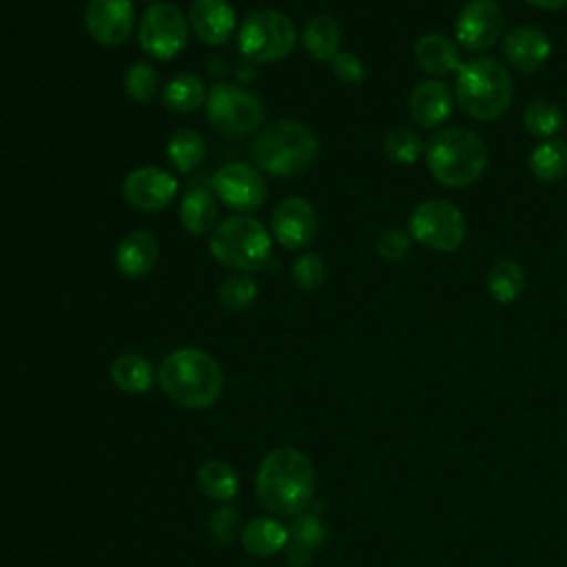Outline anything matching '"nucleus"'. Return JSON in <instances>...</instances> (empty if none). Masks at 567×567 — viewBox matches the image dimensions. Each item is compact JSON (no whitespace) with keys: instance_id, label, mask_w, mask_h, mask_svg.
I'll use <instances>...</instances> for the list:
<instances>
[{"instance_id":"obj_37","label":"nucleus","mask_w":567,"mask_h":567,"mask_svg":"<svg viewBox=\"0 0 567 567\" xmlns=\"http://www.w3.org/2000/svg\"><path fill=\"white\" fill-rule=\"evenodd\" d=\"M410 233L401 228H385L377 239V250L385 261H401L410 252Z\"/></svg>"},{"instance_id":"obj_12","label":"nucleus","mask_w":567,"mask_h":567,"mask_svg":"<svg viewBox=\"0 0 567 567\" xmlns=\"http://www.w3.org/2000/svg\"><path fill=\"white\" fill-rule=\"evenodd\" d=\"M503 11L494 0H470L456 16V40L467 51H487L503 31Z\"/></svg>"},{"instance_id":"obj_10","label":"nucleus","mask_w":567,"mask_h":567,"mask_svg":"<svg viewBox=\"0 0 567 567\" xmlns=\"http://www.w3.org/2000/svg\"><path fill=\"white\" fill-rule=\"evenodd\" d=\"M188 20L173 2L151 4L140 20V44L155 60H171L188 44Z\"/></svg>"},{"instance_id":"obj_5","label":"nucleus","mask_w":567,"mask_h":567,"mask_svg":"<svg viewBox=\"0 0 567 567\" xmlns=\"http://www.w3.org/2000/svg\"><path fill=\"white\" fill-rule=\"evenodd\" d=\"M317 153V135L297 120H277L268 124L252 146L257 166L275 177H290L306 171Z\"/></svg>"},{"instance_id":"obj_13","label":"nucleus","mask_w":567,"mask_h":567,"mask_svg":"<svg viewBox=\"0 0 567 567\" xmlns=\"http://www.w3.org/2000/svg\"><path fill=\"white\" fill-rule=\"evenodd\" d=\"M89 35L102 47H120L133 35L135 11L131 0H89L84 11Z\"/></svg>"},{"instance_id":"obj_24","label":"nucleus","mask_w":567,"mask_h":567,"mask_svg":"<svg viewBox=\"0 0 567 567\" xmlns=\"http://www.w3.org/2000/svg\"><path fill=\"white\" fill-rule=\"evenodd\" d=\"M206 86L204 80L195 73L175 75L162 91L164 106L173 113H193L206 104Z\"/></svg>"},{"instance_id":"obj_14","label":"nucleus","mask_w":567,"mask_h":567,"mask_svg":"<svg viewBox=\"0 0 567 567\" xmlns=\"http://www.w3.org/2000/svg\"><path fill=\"white\" fill-rule=\"evenodd\" d=\"M126 204L137 210L155 213L166 208L177 195V179L159 166H142L126 175L122 184Z\"/></svg>"},{"instance_id":"obj_18","label":"nucleus","mask_w":567,"mask_h":567,"mask_svg":"<svg viewBox=\"0 0 567 567\" xmlns=\"http://www.w3.org/2000/svg\"><path fill=\"white\" fill-rule=\"evenodd\" d=\"M188 24L202 42L217 47L233 35L237 18L228 0H193L188 9Z\"/></svg>"},{"instance_id":"obj_39","label":"nucleus","mask_w":567,"mask_h":567,"mask_svg":"<svg viewBox=\"0 0 567 567\" xmlns=\"http://www.w3.org/2000/svg\"><path fill=\"white\" fill-rule=\"evenodd\" d=\"M529 2L532 7H538V9H547V11H558L563 7H567V0H525Z\"/></svg>"},{"instance_id":"obj_11","label":"nucleus","mask_w":567,"mask_h":567,"mask_svg":"<svg viewBox=\"0 0 567 567\" xmlns=\"http://www.w3.org/2000/svg\"><path fill=\"white\" fill-rule=\"evenodd\" d=\"M210 190L224 206L239 215L261 208L268 197L264 175L244 162H228L217 168L210 177Z\"/></svg>"},{"instance_id":"obj_32","label":"nucleus","mask_w":567,"mask_h":567,"mask_svg":"<svg viewBox=\"0 0 567 567\" xmlns=\"http://www.w3.org/2000/svg\"><path fill=\"white\" fill-rule=\"evenodd\" d=\"M257 292H259V286L250 275L235 272L219 284L217 297L228 310H244L257 299Z\"/></svg>"},{"instance_id":"obj_31","label":"nucleus","mask_w":567,"mask_h":567,"mask_svg":"<svg viewBox=\"0 0 567 567\" xmlns=\"http://www.w3.org/2000/svg\"><path fill=\"white\" fill-rule=\"evenodd\" d=\"M383 151L396 164H414L425 153V142L416 131L399 126L383 137Z\"/></svg>"},{"instance_id":"obj_38","label":"nucleus","mask_w":567,"mask_h":567,"mask_svg":"<svg viewBox=\"0 0 567 567\" xmlns=\"http://www.w3.org/2000/svg\"><path fill=\"white\" fill-rule=\"evenodd\" d=\"M330 64H332V73L337 75V80H341L346 84H359L368 75V69H365L363 60L354 53H348V51H339L330 60Z\"/></svg>"},{"instance_id":"obj_9","label":"nucleus","mask_w":567,"mask_h":567,"mask_svg":"<svg viewBox=\"0 0 567 567\" xmlns=\"http://www.w3.org/2000/svg\"><path fill=\"white\" fill-rule=\"evenodd\" d=\"M206 115L217 131L244 135L257 131L264 122V104L255 93L241 86L217 82L208 91Z\"/></svg>"},{"instance_id":"obj_23","label":"nucleus","mask_w":567,"mask_h":567,"mask_svg":"<svg viewBox=\"0 0 567 567\" xmlns=\"http://www.w3.org/2000/svg\"><path fill=\"white\" fill-rule=\"evenodd\" d=\"M303 49L317 62H330L339 53L341 29L330 16H315L303 29Z\"/></svg>"},{"instance_id":"obj_21","label":"nucleus","mask_w":567,"mask_h":567,"mask_svg":"<svg viewBox=\"0 0 567 567\" xmlns=\"http://www.w3.org/2000/svg\"><path fill=\"white\" fill-rule=\"evenodd\" d=\"M288 540H290L288 529L270 516H257V518L248 520L241 532L244 549L257 558L275 556L277 551L286 549Z\"/></svg>"},{"instance_id":"obj_20","label":"nucleus","mask_w":567,"mask_h":567,"mask_svg":"<svg viewBox=\"0 0 567 567\" xmlns=\"http://www.w3.org/2000/svg\"><path fill=\"white\" fill-rule=\"evenodd\" d=\"M414 60L421 71L436 75V78L456 73L463 64L458 47L441 33L421 35L414 44Z\"/></svg>"},{"instance_id":"obj_2","label":"nucleus","mask_w":567,"mask_h":567,"mask_svg":"<svg viewBox=\"0 0 567 567\" xmlns=\"http://www.w3.org/2000/svg\"><path fill=\"white\" fill-rule=\"evenodd\" d=\"M159 385L182 408H210L224 388L219 363L199 348L173 350L159 365Z\"/></svg>"},{"instance_id":"obj_19","label":"nucleus","mask_w":567,"mask_h":567,"mask_svg":"<svg viewBox=\"0 0 567 567\" xmlns=\"http://www.w3.org/2000/svg\"><path fill=\"white\" fill-rule=\"evenodd\" d=\"M157 241L146 230L128 233L115 248V264L117 270L126 279H142L146 277L155 261H157Z\"/></svg>"},{"instance_id":"obj_34","label":"nucleus","mask_w":567,"mask_h":567,"mask_svg":"<svg viewBox=\"0 0 567 567\" xmlns=\"http://www.w3.org/2000/svg\"><path fill=\"white\" fill-rule=\"evenodd\" d=\"M157 71L148 62H133L124 73V91L135 102H148L157 93Z\"/></svg>"},{"instance_id":"obj_7","label":"nucleus","mask_w":567,"mask_h":567,"mask_svg":"<svg viewBox=\"0 0 567 567\" xmlns=\"http://www.w3.org/2000/svg\"><path fill=\"white\" fill-rule=\"evenodd\" d=\"M297 44L292 20L275 9H259L244 18L237 33V47L248 62L270 64L288 58Z\"/></svg>"},{"instance_id":"obj_8","label":"nucleus","mask_w":567,"mask_h":567,"mask_svg":"<svg viewBox=\"0 0 567 567\" xmlns=\"http://www.w3.org/2000/svg\"><path fill=\"white\" fill-rule=\"evenodd\" d=\"M410 237L436 252H452L465 239V217L447 199H427L410 213Z\"/></svg>"},{"instance_id":"obj_36","label":"nucleus","mask_w":567,"mask_h":567,"mask_svg":"<svg viewBox=\"0 0 567 567\" xmlns=\"http://www.w3.org/2000/svg\"><path fill=\"white\" fill-rule=\"evenodd\" d=\"M326 279V264L317 252H306L292 264V281L301 290H317Z\"/></svg>"},{"instance_id":"obj_25","label":"nucleus","mask_w":567,"mask_h":567,"mask_svg":"<svg viewBox=\"0 0 567 567\" xmlns=\"http://www.w3.org/2000/svg\"><path fill=\"white\" fill-rule=\"evenodd\" d=\"M111 379L122 392L142 394L153 383V365L142 354L124 352L111 363Z\"/></svg>"},{"instance_id":"obj_40","label":"nucleus","mask_w":567,"mask_h":567,"mask_svg":"<svg viewBox=\"0 0 567 567\" xmlns=\"http://www.w3.org/2000/svg\"><path fill=\"white\" fill-rule=\"evenodd\" d=\"M144 2H153V0H144Z\"/></svg>"},{"instance_id":"obj_35","label":"nucleus","mask_w":567,"mask_h":567,"mask_svg":"<svg viewBox=\"0 0 567 567\" xmlns=\"http://www.w3.org/2000/svg\"><path fill=\"white\" fill-rule=\"evenodd\" d=\"M208 532L210 536L217 540V543H233L237 538H241V532H244V523H241V516L237 509L228 507V505H221L217 507L210 518H208Z\"/></svg>"},{"instance_id":"obj_29","label":"nucleus","mask_w":567,"mask_h":567,"mask_svg":"<svg viewBox=\"0 0 567 567\" xmlns=\"http://www.w3.org/2000/svg\"><path fill=\"white\" fill-rule=\"evenodd\" d=\"M199 489L215 501H230L239 492V478L235 470L224 461H208L197 472Z\"/></svg>"},{"instance_id":"obj_15","label":"nucleus","mask_w":567,"mask_h":567,"mask_svg":"<svg viewBox=\"0 0 567 567\" xmlns=\"http://www.w3.org/2000/svg\"><path fill=\"white\" fill-rule=\"evenodd\" d=\"M272 237L288 250L308 246L317 235V210L299 195L281 199L272 210Z\"/></svg>"},{"instance_id":"obj_28","label":"nucleus","mask_w":567,"mask_h":567,"mask_svg":"<svg viewBox=\"0 0 567 567\" xmlns=\"http://www.w3.org/2000/svg\"><path fill=\"white\" fill-rule=\"evenodd\" d=\"M206 155L204 137L193 128H182L173 133L166 142V157L179 173L195 171Z\"/></svg>"},{"instance_id":"obj_26","label":"nucleus","mask_w":567,"mask_h":567,"mask_svg":"<svg viewBox=\"0 0 567 567\" xmlns=\"http://www.w3.org/2000/svg\"><path fill=\"white\" fill-rule=\"evenodd\" d=\"M529 171L540 182H558L567 175V142L543 140L529 155Z\"/></svg>"},{"instance_id":"obj_1","label":"nucleus","mask_w":567,"mask_h":567,"mask_svg":"<svg viewBox=\"0 0 567 567\" xmlns=\"http://www.w3.org/2000/svg\"><path fill=\"white\" fill-rule=\"evenodd\" d=\"M255 492L270 514L297 516L312 503L315 467L295 447L272 450L257 467Z\"/></svg>"},{"instance_id":"obj_27","label":"nucleus","mask_w":567,"mask_h":567,"mask_svg":"<svg viewBox=\"0 0 567 567\" xmlns=\"http://www.w3.org/2000/svg\"><path fill=\"white\" fill-rule=\"evenodd\" d=\"M525 288V270L514 259H498L487 272V292L498 303H509Z\"/></svg>"},{"instance_id":"obj_17","label":"nucleus","mask_w":567,"mask_h":567,"mask_svg":"<svg viewBox=\"0 0 567 567\" xmlns=\"http://www.w3.org/2000/svg\"><path fill=\"white\" fill-rule=\"evenodd\" d=\"M408 109L419 126L436 128L452 115L454 93L443 80H423L412 89Z\"/></svg>"},{"instance_id":"obj_33","label":"nucleus","mask_w":567,"mask_h":567,"mask_svg":"<svg viewBox=\"0 0 567 567\" xmlns=\"http://www.w3.org/2000/svg\"><path fill=\"white\" fill-rule=\"evenodd\" d=\"M288 534H290L288 545H292L310 556H312V551L321 549V545L326 543V527L319 520V516H315V514H303V512L297 514Z\"/></svg>"},{"instance_id":"obj_6","label":"nucleus","mask_w":567,"mask_h":567,"mask_svg":"<svg viewBox=\"0 0 567 567\" xmlns=\"http://www.w3.org/2000/svg\"><path fill=\"white\" fill-rule=\"evenodd\" d=\"M210 255L217 264L237 272L261 270L272 250V237L261 221L250 215H233L210 230Z\"/></svg>"},{"instance_id":"obj_3","label":"nucleus","mask_w":567,"mask_h":567,"mask_svg":"<svg viewBox=\"0 0 567 567\" xmlns=\"http://www.w3.org/2000/svg\"><path fill=\"white\" fill-rule=\"evenodd\" d=\"M425 162L434 179L447 188L474 184L487 168V146L470 128L450 126L430 135Z\"/></svg>"},{"instance_id":"obj_30","label":"nucleus","mask_w":567,"mask_h":567,"mask_svg":"<svg viewBox=\"0 0 567 567\" xmlns=\"http://www.w3.org/2000/svg\"><path fill=\"white\" fill-rule=\"evenodd\" d=\"M523 124L527 128V133H532L534 137H543V140H551L556 137V133L563 131L565 126V113L558 104L547 102V100H536L532 104L525 106L523 113Z\"/></svg>"},{"instance_id":"obj_4","label":"nucleus","mask_w":567,"mask_h":567,"mask_svg":"<svg viewBox=\"0 0 567 567\" xmlns=\"http://www.w3.org/2000/svg\"><path fill=\"white\" fill-rule=\"evenodd\" d=\"M454 97L465 115L478 122L501 117L514 97L512 73L494 58H474L461 64Z\"/></svg>"},{"instance_id":"obj_22","label":"nucleus","mask_w":567,"mask_h":567,"mask_svg":"<svg viewBox=\"0 0 567 567\" xmlns=\"http://www.w3.org/2000/svg\"><path fill=\"white\" fill-rule=\"evenodd\" d=\"M219 199L210 188L195 186L190 188L179 204V221L184 230L190 235H204L217 226V213H219Z\"/></svg>"},{"instance_id":"obj_16","label":"nucleus","mask_w":567,"mask_h":567,"mask_svg":"<svg viewBox=\"0 0 567 567\" xmlns=\"http://www.w3.org/2000/svg\"><path fill=\"white\" fill-rule=\"evenodd\" d=\"M551 53L549 38L529 24H518L509 29L503 38V55L512 69L520 73L538 71Z\"/></svg>"}]
</instances>
